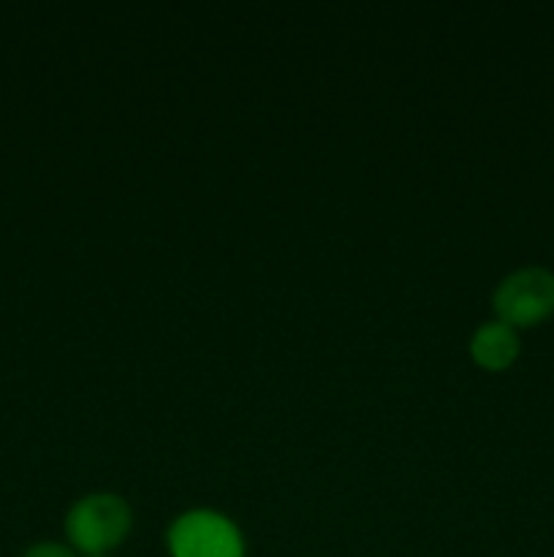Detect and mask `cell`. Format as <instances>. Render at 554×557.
<instances>
[{
  "instance_id": "1",
  "label": "cell",
  "mask_w": 554,
  "mask_h": 557,
  "mask_svg": "<svg viewBox=\"0 0 554 557\" xmlns=\"http://www.w3.org/2000/svg\"><path fill=\"white\" fill-rule=\"evenodd\" d=\"M134 511L128 500L114 493H92L76 500L65 520V533L74 549L87 555H109L128 539Z\"/></svg>"
},
{
  "instance_id": "2",
  "label": "cell",
  "mask_w": 554,
  "mask_h": 557,
  "mask_svg": "<svg viewBox=\"0 0 554 557\" xmlns=\"http://www.w3.org/2000/svg\"><path fill=\"white\" fill-rule=\"evenodd\" d=\"M172 557H244V539L226 515L193 509L179 515L168 528Z\"/></svg>"
},
{
  "instance_id": "3",
  "label": "cell",
  "mask_w": 554,
  "mask_h": 557,
  "mask_svg": "<svg viewBox=\"0 0 554 557\" xmlns=\"http://www.w3.org/2000/svg\"><path fill=\"white\" fill-rule=\"evenodd\" d=\"M498 321L527 330L554 315V275L543 267H525L503 277L492 297Z\"/></svg>"
},
{
  "instance_id": "4",
  "label": "cell",
  "mask_w": 554,
  "mask_h": 557,
  "mask_svg": "<svg viewBox=\"0 0 554 557\" xmlns=\"http://www.w3.org/2000/svg\"><path fill=\"white\" fill-rule=\"evenodd\" d=\"M519 335L514 326L503 324V321H489L476 330L470 341V357L478 368L489 370V373H500L508 370L519 357Z\"/></svg>"
},
{
  "instance_id": "5",
  "label": "cell",
  "mask_w": 554,
  "mask_h": 557,
  "mask_svg": "<svg viewBox=\"0 0 554 557\" xmlns=\"http://www.w3.org/2000/svg\"><path fill=\"white\" fill-rule=\"evenodd\" d=\"M22 557H76V555H74V549L63 547V544L43 542V544H36V547L27 549Z\"/></svg>"
},
{
  "instance_id": "6",
  "label": "cell",
  "mask_w": 554,
  "mask_h": 557,
  "mask_svg": "<svg viewBox=\"0 0 554 557\" xmlns=\"http://www.w3.org/2000/svg\"><path fill=\"white\" fill-rule=\"evenodd\" d=\"M87 557H112V555H87Z\"/></svg>"
}]
</instances>
